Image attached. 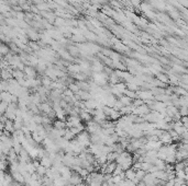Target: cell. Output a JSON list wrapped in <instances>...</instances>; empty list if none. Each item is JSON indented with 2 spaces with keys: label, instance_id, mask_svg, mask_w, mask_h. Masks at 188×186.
<instances>
[{
  "label": "cell",
  "instance_id": "3",
  "mask_svg": "<svg viewBox=\"0 0 188 186\" xmlns=\"http://www.w3.org/2000/svg\"><path fill=\"white\" fill-rule=\"evenodd\" d=\"M149 113H150V107L145 104L140 105L138 107H135L134 111H133V114L137 115V116H145Z\"/></svg>",
  "mask_w": 188,
  "mask_h": 186
},
{
  "label": "cell",
  "instance_id": "2",
  "mask_svg": "<svg viewBox=\"0 0 188 186\" xmlns=\"http://www.w3.org/2000/svg\"><path fill=\"white\" fill-rule=\"evenodd\" d=\"M76 140L83 146L84 148L86 147H89L92 145V139H90V134L87 132V130H83L80 134H78L76 136Z\"/></svg>",
  "mask_w": 188,
  "mask_h": 186
},
{
  "label": "cell",
  "instance_id": "7",
  "mask_svg": "<svg viewBox=\"0 0 188 186\" xmlns=\"http://www.w3.org/2000/svg\"><path fill=\"white\" fill-rule=\"evenodd\" d=\"M160 140L162 141V144H165V145H167V144H170L172 142V140H173V137L170 136V132H163V135L160 137Z\"/></svg>",
  "mask_w": 188,
  "mask_h": 186
},
{
  "label": "cell",
  "instance_id": "9",
  "mask_svg": "<svg viewBox=\"0 0 188 186\" xmlns=\"http://www.w3.org/2000/svg\"><path fill=\"white\" fill-rule=\"evenodd\" d=\"M46 171H47V169H46L45 166H43L42 164H40V165L37 168V173L40 175V176H45Z\"/></svg>",
  "mask_w": 188,
  "mask_h": 186
},
{
  "label": "cell",
  "instance_id": "4",
  "mask_svg": "<svg viewBox=\"0 0 188 186\" xmlns=\"http://www.w3.org/2000/svg\"><path fill=\"white\" fill-rule=\"evenodd\" d=\"M137 95L139 96V99H141L142 101L150 100L153 96V92L152 91H142V92H138Z\"/></svg>",
  "mask_w": 188,
  "mask_h": 186
},
{
  "label": "cell",
  "instance_id": "10",
  "mask_svg": "<svg viewBox=\"0 0 188 186\" xmlns=\"http://www.w3.org/2000/svg\"><path fill=\"white\" fill-rule=\"evenodd\" d=\"M124 172V170L120 165H117V168H115V172L112 173V175L115 176V175H120V174H122V173Z\"/></svg>",
  "mask_w": 188,
  "mask_h": 186
},
{
  "label": "cell",
  "instance_id": "5",
  "mask_svg": "<svg viewBox=\"0 0 188 186\" xmlns=\"http://www.w3.org/2000/svg\"><path fill=\"white\" fill-rule=\"evenodd\" d=\"M124 174H125V178H127V180L134 181V178L137 176V170L133 168H130L128 169L127 171H124Z\"/></svg>",
  "mask_w": 188,
  "mask_h": 186
},
{
  "label": "cell",
  "instance_id": "6",
  "mask_svg": "<svg viewBox=\"0 0 188 186\" xmlns=\"http://www.w3.org/2000/svg\"><path fill=\"white\" fill-rule=\"evenodd\" d=\"M40 162H41L42 165H43V166H45L46 169H50V168L53 166V161L51 160V158L49 157V154L45 155V157H43V158L40 160Z\"/></svg>",
  "mask_w": 188,
  "mask_h": 186
},
{
  "label": "cell",
  "instance_id": "1",
  "mask_svg": "<svg viewBox=\"0 0 188 186\" xmlns=\"http://www.w3.org/2000/svg\"><path fill=\"white\" fill-rule=\"evenodd\" d=\"M115 162H117L118 165H120L121 168L123 169L124 171H127L128 169L133 166L134 160H133V155H131V153L129 151H123V152L119 153Z\"/></svg>",
  "mask_w": 188,
  "mask_h": 186
},
{
  "label": "cell",
  "instance_id": "8",
  "mask_svg": "<svg viewBox=\"0 0 188 186\" xmlns=\"http://www.w3.org/2000/svg\"><path fill=\"white\" fill-rule=\"evenodd\" d=\"M53 126L56 129H66L67 128V123L64 122V119H57L53 123Z\"/></svg>",
  "mask_w": 188,
  "mask_h": 186
}]
</instances>
